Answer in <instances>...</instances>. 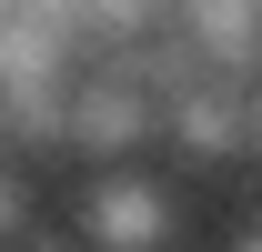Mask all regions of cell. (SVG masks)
I'll return each mask as SVG.
<instances>
[{"instance_id": "cell-1", "label": "cell", "mask_w": 262, "mask_h": 252, "mask_svg": "<svg viewBox=\"0 0 262 252\" xmlns=\"http://www.w3.org/2000/svg\"><path fill=\"white\" fill-rule=\"evenodd\" d=\"M182 202H171L162 172H101L81 192V252H162Z\"/></svg>"}, {"instance_id": "cell-2", "label": "cell", "mask_w": 262, "mask_h": 252, "mask_svg": "<svg viewBox=\"0 0 262 252\" xmlns=\"http://www.w3.org/2000/svg\"><path fill=\"white\" fill-rule=\"evenodd\" d=\"M20 232H31V182H20V172L0 161V252L20 242Z\"/></svg>"}, {"instance_id": "cell-3", "label": "cell", "mask_w": 262, "mask_h": 252, "mask_svg": "<svg viewBox=\"0 0 262 252\" xmlns=\"http://www.w3.org/2000/svg\"><path fill=\"white\" fill-rule=\"evenodd\" d=\"M10 252H81V242H51V232H20Z\"/></svg>"}, {"instance_id": "cell-4", "label": "cell", "mask_w": 262, "mask_h": 252, "mask_svg": "<svg viewBox=\"0 0 262 252\" xmlns=\"http://www.w3.org/2000/svg\"><path fill=\"white\" fill-rule=\"evenodd\" d=\"M232 252H262V222H252V232H232Z\"/></svg>"}]
</instances>
